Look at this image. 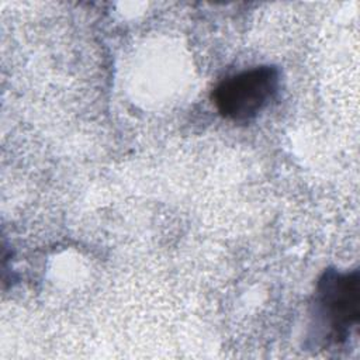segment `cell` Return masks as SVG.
Wrapping results in <instances>:
<instances>
[{
    "label": "cell",
    "instance_id": "cell-1",
    "mask_svg": "<svg viewBox=\"0 0 360 360\" xmlns=\"http://www.w3.org/2000/svg\"><path fill=\"white\" fill-rule=\"evenodd\" d=\"M278 86L280 72L276 66H255L219 82L212 91V103L224 118L248 122L274 100Z\"/></svg>",
    "mask_w": 360,
    "mask_h": 360
},
{
    "label": "cell",
    "instance_id": "cell-2",
    "mask_svg": "<svg viewBox=\"0 0 360 360\" xmlns=\"http://www.w3.org/2000/svg\"><path fill=\"white\" fill-rule=\"evenodd\" d=\"M315 315L323 328V338L332 343H343L360 318L359 270H326L316 284Z\"/></svg>",
    "mask_w": 360,
    "mask_h": 360
}]
</instances>
